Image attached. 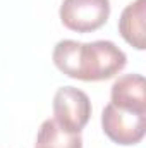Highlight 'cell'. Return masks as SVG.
Instances as JSON below:
<instances>
[{
  "mask_svg": "<svg viewBox=\"0 0 146 148\" xmlns=\"http://www.w3.org/2000/svg\"><path fill=\"white\" fill-rule=\"evenodd\" d=\"M36 145L48 148H83V138L81 133L67 131L55 119H46L38 131Z\"/></svg>",
  "mask_w": 146,
  "mask_h": 148,
  "instance_id": "52a82bcc",
  "label": "cell"
},
{
  "mask_svg": "<svg viewBox=\"0 0 146 148\" xmlns=\"http://www.w3.org/2000/svg\"><path fill=\"white\" fill-rule=\"evenodd\" d=\"M59 14L67 29L91 33L108 21L110 0H64Z\"/></svg>",
  "mask_w": 146,
  "mask_h": 148,
  "instance_id": "3957f363",
  "label": "cell"
},
{
  "mask_svg": "<svg viewBox=\"0 0 146 148\" xmlns=\"http://www.w3.org/2000/svg\"><path fill=\"white\" fill-rule=\"evenodd\" d=\"M53 64L74 79L103 81L120 73L127 64V57L115 43L107 40L91 43L62 40L53 48Z\"/></svg>",
  "mask_w": 146,
  "mask_h": 148,
  "instance_id": "6da1fadb",
  "label": "cell"
},
{
  "mask_svg": "<svg viewBox=\"0 0 146 148\" xmlns=\"http://www.w3.org/2000/svg\"><path fill=\"white\" fill-rule=\"evenodd\" d=\"M53 119L67 131L81 133L91 117L89 97L74 86H62L53 97Z\"/></svg>",
  "mask_w": 146,
  "mask_h": 148,
  "instance_id": "277c9868",
  "label": "cell"
},
{
  "mask_svg": "<svg viewBox=\"0 0 146 148\" xmlns=\"http://www.w3.org/2000/svg\"><path fill=\"white\" fill-rule=\"evenodd\" d=\"M103 133L117 145H138L146 133V114L108 103L102 114Z\"/></svg>",
  "mask_w": 146,
  "mask_h": 148,
  "instance_id": "7a4b0ae2",
  "label": "cell"
},
{
  "mask_svg": "<svg viewBox=\"0 0 146 148\" xmlns=\"http://www.w3.org/2000/svg\"><path fill=\"white\" fill-rule=\"evenodd\" d=\"M145 77L141 74H124L112 86L113 105L132 112L146 114V93Z\"/></svg>",
  "mask_w": 146,
  "mask_h": 148,
  "instance_id": "5b68a950",
  "label": "cell"
},
{
  "mask_svg": "<svg viewBox=\"0 0 146 148\" xmlns=\"http://www.w3.org/2000/svg\"><path fill=\"white\" fill-rule=\"evenodd\" d=\"M145 17H146V0H134L129 3L119 19V33L131 47L136 50H145Z\"/></svg>",
  "mask_w": 146,
  "mask_h": 148,
  "instance_id": "8992f818",
  "label": "cell"
},
{
  "mask_svg": "<svg viewBox=\"0 0 146 148\" xmlns=\"http://www.w3.org/2000/svg\"><path fill=\"white\" fill-rule=\"evenodd\" d=\"M36 148H48V147H41V145H36Z\"/></svg>",
  "mask_w": 146,
  "mask_h": 148,
  "instance_id": "ba28073f",
  "label": "cell"
}]
</instances>
